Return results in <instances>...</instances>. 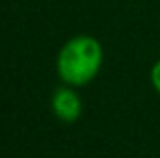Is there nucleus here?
<instances>
[{"label": "nucleus", "mask_w": 160, "mask_h": 158, "mask_svg": "<svg viewBox=\"0 0 160 158\" xmlns=\"http://www.w3.org/2000/svg\"><path fill=\"white\" fill-rule=\"evenodd\" d=\"M103 63V49L98 39L79 35L69 39L57 55V73L65 85L83 87L98 77Z\"/></svg>", "instance_id": "obj_1"}, {"label": "nucleus", "mask_w": 160, "mask_h": 158, "mask_svg": "<svg viewBox=\"0 0 160 158\" xmlns=\"http://www.w3.org/2000/svg\"><path fill=\"white\" fill-rule=\"evenodd\" d=\"M150 81H152V85H154V89H156V93L160 95V59L152 65V71H150Z\"/></svg>", "instance_id": "obj_3"}, {"label": "nucleus", "mask_w": 160, "mask_h": 158, "mask_svg": "<svg viewBox=\"0 0 160 158\" xmlns=\"http://www.w3.org/2000/svg\"><path fill=\"white\" fill-rule=\"evenodd\" d=\"M51 110L57 120L65 124H73L83 114V101L71 85H61L51 95Z\"/></svg>", "instance_id": "obj_2"}]
</instances>
